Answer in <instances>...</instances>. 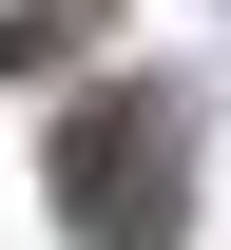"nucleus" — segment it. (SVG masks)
I'll list each match as a JSON object with an SVG mask.
<instances>
[{"label": "nucleus", "mask_w": 231, "mask_h": 250, "mask_svg": "<svg viewBox=\"0 0 231 250\" xmlns=\"http://www.w3.org/2000/svg\"><path fill=\"white\" fill-rule=\"evenodd\" d=\"M173 173H193L173 96H77V135H58V231H77V250H173Z\"/></svg>", "instance_id": "f257e3e1"}]
</instances>
